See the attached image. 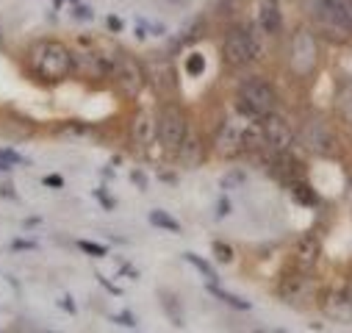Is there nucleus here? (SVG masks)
Here are the masks:
<instances>
[{
	"label": "nucleus",
	"instance_id": "1",
	"mask_svg": "<svg viewBox=\"0 0 352 333\" xmlns=\"http://www.w3.org/2000/svg\"><path fill=\"white\" fill-rule=\"evenodd\" d=\"M28 67L42 83H58L72 72V53L58 39H42L28 50Z\"/></svg>",
	"mask_w": 352,
	"mask_h": 333
},
{
	"label": "nucleus",
	"instance_id": "2",
	"mask_svg": "<svg viewBox=\"0 0 352 333\" xmlns=\"http://www.w3.org/2000/svg\"><path fill=\"white\" fill-rule=\"evenodd\" d=\"M233 103H236V111L241 117L261 120L278 109V92L267 78H247L239 83Z\"/></svg>",
	"mask_w": 352,
	"mask_h": 333
},
{
	"label": "nucleus",
	"instance_id": "3",
	"mask_svg": "<svg viewBox=\"0 0 352 333\" xmlns=\"http://www.w3.org/2000/svg\"><path fill=\"white\" fill-rule=\"evenodd\" d=\"M258 50H261V42H258V34L252 25H233L228 28L225 39H222V58L228 67L239 69V67H247L258 58Z\"/></svg>",
	"mask_w": 352,
	"mask_h": 333
},
{
	"label": "nucleus",
	"instance_id": "4",
	"mask_svg": "<svg viewBox=\"0 0 352 333\" xmlns=\"http://www.w3.org/2000/svg\"><path fill=\"white\" fill-rule=\"evenodd\" d=\"M186 133H189V120H186L184 109L175 106V103L164 106L161 114H158V133H155V139L161 142V147L166 153H178V147L184 144Z\"/></svg>",
	"mask_w": 352,
	"mask_h": 333
},
{
	"label": "nucleus",
	"instance_id": "5",
	"mask_svg": "<svg viewBox=\"0 0 352 333\" xmlns=\"http://www.w3.org/2000/svg\"><path fill=\"white\" fill-rule=\"evenodd\" d=\"M114 83H117V89L125 95V98H139L147 87V75H144V64L131 56V53H117L114 58Z\"/></svg>",
	"mask_w": 352,
	"mask_h": 333
},
{
	"label": "nucleus",
	"instance_id": "6",
	"mask_svg": "<svg viewBox=\"0 0 352 333\" xmlns=\"http://www.w3.org/2000/svg\"><path fill=\"white\" fill-rule=\"evenodd\" d=\"M319 61V39L308 28H300L289 42V69L294 75H311Z\"/></svg>",
	"mask_w": 352,
	"mask_h": 333
},
{
	"label": "nucleus",
	"instance_id": "7",
	"mask_svg": "<svg viewBox=\"0 0 352 333\" xmlns=\"http://www.w3.org/2000/svg\"><path fill=\"white\" fill-rule=\"evenodd\" d=\"M297 139L302 142V147L314 155H333L336 150V136L330 131V125L322 120V117H308L300 131H297Z\"/></svg>",
	"mask_w": 352,
	"mask_h": 333
},
{
	"label": "nucleus",
	"instance_id": "8",
	"mask_svg": "<svg viewBox=\"0 0 352 333\" xmlns=\"http://www.w3.org/2000/svg\"><path fill=\"white\" fill-rule=\"evenodd\" d=\"M258 131H261V142L270 153H286L294 142V128L289 125V120H283L280 114H267L258 120Z\"/></svg>",
	"mask_w": 352,
	"mask_h": 333
},
{
	"label": "nucleus",
	"instance_id": "9",
	"mask_svg": "<svg viewBox=\"0 0 352 333\" xmlns=\"http://www.w3.org/2000/svg\"><path fill=\"white\" fill-rule=\"evenodd\" d=\"M144 75H147V83L155 89V95H172L178 89V75H175V67L166 61V58H153L144 64Z\"/></svg>",
	"mask_w": 352,
	"mask_h": 333
},
{
	"label": "nucleus",
	"instance_id": "10",
	"mask_svg": "<svg viewBox=\"0 0 352 333\" xmlns=\"http://www.w3.org/2000/svg\"><path fill=\"white\" fill-rule=\"evenodd\" d=\"M214 150L219 155H225V158L241 153L244 150V128L239 122H233V120H225L214 133Z\"/></svg>",
	"mask_w": 352,
	"mask_h": 333
},
{
	"label": "nucleus",
	"instance_id": "11",
	"mask_svg": "<svg viewBox=\"0 0 352 333\" xmlns=\"http://www.w3.org/2000/svg\"><path fill=\"white\" fill-rule=\"evenodd\" d=\"M155 133H158V117L147 109H142L136 117H133V125H131V136L139 147H150L155 142Z\"/></svg>",
	"mask_w": 352,
	"mask_h": 333
},
{
	"label": "nucleus",
	"instance_id": "12",
	"mask_svg": "<svg viewBox=\"0 0 352 333\" xmlns=\"http://www.w3.org/2000/svg\"><path fill=\"white\" fill-rule=\"evenodd\" d=\"M319 253H322L319 236H314V233H305V236H302V239L294 244V264H297V270H300V272H308V270L316 264Z\"/></svg>",
	"mask_w": 352,
	"mask_h": 333
},
{
	"label": "nucleus",
	"instance_id": "13",
	"mask_svg": "<svg viewBox=\"0 0 352 333\" xmlns=\"http://www.w3.org/2000/svg\"><path fill=\"white\" fill-rule=\"evenodd\" d=\"M324 311L327 316L338 322H352V292L349 289H333L324 297Z\"/></svg>",
	"mask_w": 352,
	"mask_h": 333
},
{
	"label": "nucleus",
	"instance_id": "14",
	"mask_svg": "<svg viewBox=\"0 0 352 333\" xmlns=\"http://www.w3.org/2000/svg\"><path fill=\"white\" fill-rule=\"evenodd\" d=\"M258 25L267 34H278L283 28V12L278 0H261L258 3Z\"/></svg>",
	"mask_w": 352,
	"mask_h": 333
},
{
	"label": "nucleus",
	"instance_id": "15",
	"mask_svg": "<svg viewBox=\"0 0 352 333\" xmlns=\"http://www.w3.org/2000/svg\"><path fill=\"white\" fill-rule=\"evenodd\" d=\"M178 161L184 164V166H197L200 161H203V155H206V147H203V136L197 133V131H189L186 133V139H184V144L178 147Z\"/></svg>",
	"mask_w": 352,
	"mask_h": 333
},
{
	"label": "nucleus",
	"instance_id": "16",
	"mask_svg": "<svg viewBox=\"0 0 352 333\" xmlns=\"http://www.w3.org/2000/svg\"><path fill=\"white\" fill-rule=\"evenodd\" d=\"M305 292H308V281H305V272H300V270L283 275V281L278 283V297H283V300H289V303L302 300Z\"/></svg>",
	"mask_w": 352,
	"mask_h": 333
},
{
	"label": "nucleus",
	"instance_id": "17",
	"mask_svg": "<svg viewBox=\"0 0 352 333\" xmlns=\"http://www.w3.org/2000/svg\"><path fill=\"white\" fill-rule=\"evenodd\" d=\"M289 189H292V197L300 203V206H316L319 203V197H316V192L305 184V181H294V184H289Z\"/></svg>",
	"mask_w": 352,
	"mask_h": 333
},
{
	"label": "nucleus",
	"instance_id": "18",
	"mask_svg": "<svg viewBox=\"0 0 352 333\" xmlns=\"http://www.w3.org/2000/svg\"><path fill=\"white\" fill-rule=\"evenodd\" d=\"M336 106H338V114H341L346 122H352V80H349V83H344V87L338 89Z\"/></svg>",
	"mask_w": 352,
	"mask_h": 333
},
{
	"label": "nucleus",
	"instance_id": "19",
	"mask_svg": "<svg viewBox=\"0 0 352 333\" xmlns=\"http://www.w3.org/2000/svg\"><path fill=\"white\" fill-rule=\"evenodd\" d=\"M150 219H153V225H158V228H166V230H172V233H178V230H181L178 219H175V217H169V214H164V211H153V214H150Z\"/></svg>",
	"mask_w": 352,
	"mask_h": 333
},
{
	"label": "nucleus",
	"instance_id": "20",
	"mask_svg": "<svg viewBox=\"0 0 352 333\" xmlns=\"http://www.w3.org/2000/svg\"><path fill=\"white\" fill-rule=\"evenodd\" d=\"M203 69H206V56L197 53V50L189 53V56H186V72H189V75H200Z\"/></svg>",
	"mask_w": 352,
	"mask_h": 333
},
{
	"label": "nucleus",
	"instance_id": "21",
	"mask_svg": "<svg viewBox=\"0 0 352 333\" xmlns=\"http://www.w3.org/2000/svg\"><path fill=\"white\" fill-rule=\"evenodd\" d=\"M211 292H214L217 297H222L225 303H230V305H236V308H241V311H250V303H247V300H241V297H236V294H228V292H222L219 286H211Z\"/></svg>",
	"mask_w": 352,
	"mask_h": 333
},
{
	"label": "nucleus",
	"instance_id": "22",
	"mask_svg": "<svg viewBox=\"0 0 352 333\" xmlns=\"http://www.w3.org/2000/svg\"><path fill=\"white\" fill-rule=\"evenodd\" d=\"M214 253H217V259H219L222 264H228V261L233 259V250H230L225 241H214Z\"/></svg>",
	"mask_w": 352,
	"mask_h": 333
},
{
	"label": "nucleus",
	"instance_id": "23",
	"mask_svg": "<svg viewBox=\"0 0 352 333\" xmlns=\"http://www.w3.org/2000/svg\"><path fill=\"white\" fill-rule=\"evenodd\" d=\"M80 250H86V253H92V256H106V247L95 244V241H78Z\"/></svg>",
	"mask_w": 352,
	"mask_h": 333
},
{
	"label": "nucleus",
	"instance_id": "24",
	"mask_svg": "<svg viewBox=\"0 0 352 333\" xmlns=\"http://www.w3.org/2000/svg\"><path fill=\"white\" fill-rule=\"evenodd\" d=\"M186 259H189V261H192V264H195V267H197V270H200V272H206V275H208V278H214V272H211V267H208V264H206V261H203V259H200V256H192V253H189V256H186Z\"/></svg>",
	"mask_w": 352,
	"mask_h": 333
},
{
	"label": "nucleus",
	"instance_id": "25",
	"mask_svg": "<svg viewBox=\"0 0 352 333\" xmlns=\"http://www.w3.org/2000/svg\"><path fill=\"white\" fill-rule=\"evenodd\" d=\"M338 3H341V9H344L346 25H349V31H352V0H338Z\"/></svg>",
	"mask_w": 352,
	"mask_h": 333
},
{
	"label": "nucleus",
	"instance_id": "26",
	"mask_svg": "<svg viewBox=\"0 0 352 333\" xmlns=\"http://www.w3.org/2000/svg\"><path fill=\"white\" fill-rule=\"evenodd\" d=\"M0 158H3V161H17V164L23 161V158H20L17 153H12V150H0Z\"/></svg>",
	"mask_w": 352,
	"mask_h": 333
},
{
	"label": "nucleus",
	"instance_id": "27",
	"mask_svg": "<svg viewBox=\"0 0 352 333\" xmlns=\"http://www.w3.org/2000/svg\"><path fill=\"white\" fill-rule=\"evenodd\" d=\"M45 184H47V186H61L64 181H61V175H47V178H45Z\"/></svg>",
	"mask_w": 352,
	"mask_h": 333
},
{
	"label": "nucleus",
	"instance_id": "28",
	"mask_svg": "<svg viewBox=\"0 0 352 333\" xmlns=\"http://www.w3.org/2000/svg\"><path fill=\"white\" fill-rule=\"evenodd\" d=\"M109 28H114V31H120V28H122V23H120L117 17H109Z\"/></svg>",
	"mask_w": 352,
	"mask_h": 333
}]
</instances>
